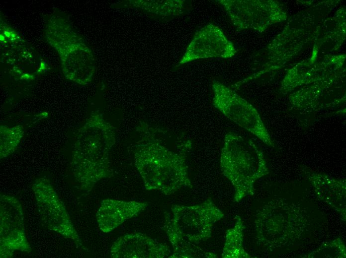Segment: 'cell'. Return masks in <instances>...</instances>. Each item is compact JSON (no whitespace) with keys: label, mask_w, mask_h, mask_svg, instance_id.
<instances>
[{"label":"cell","mask_w":346,"mask_h":258,"mask_svg":"<svg viewBox=\"0 0 346 258\" xmlns=\"http://www.w3.org/2000/svg\"><path fill=\"white\" fill-rule=\"evenodd\" d=\"M236 53L233 43L218 26L209 23L197 31L175 67L208 58L228 59Z\"/></svg>","instance_id":"10"},{"label":"cell","mask_w":346,"mask_h":258,"mask_svg":"<svg viewBox=\"0 0 346 258\" xmlns=\"http://www.w3.org/2000/svg\"><path fill=\"white\" fill-rule=\"evenodd\" d=\"M346 249L343 241L338 238L332 241L324 242L312 253L303 258H344L346 257Z\"/></svg>","instance_id":"18"},{"label":"cell","mask_w":346,"mask_h":258,"mask_svg":"<svg viewBox=\"0 0 346 258\" xmlns=\"http://www.w3.org/2000/svg\"><path fill=\"white\" fill-rule=\"evenodd\" d=\"M254 223L257 243L271 250L293 246L310 225L304 208L282 198L272 199L260 207Z\"/></svg>","instance_id":"6"},{"label":"cell","mask_w":346,"mask_h":258,"mask_svg":"<svg viewBox=\"0 0 346 258\" xmlns=\"http://www.w3.org/2000/svg\"><path fill=\"white\" fill-rule=\"evenodd\" d=\"M212 104L223 116L259 138L274 147V142L255 107L232 88L217 80L211 83Z\"/></svg>","instance_id":"7"},{"label":"cell","mask_w":346,"mask_h":258,"mask_svg":"<svg viewBox=\"0 0 346 258\" xmlns=\"http://www.w3.org/2000/svg\"><path fill=\"white\" fill-rule=\"evenodd\" d=\"M220 166L234 187L235 202L254 195L255 183L269 173L263 152L259 146L251 139L232 131L224 136Z\"/></svg>","instance_id":"5"},{"label":"cell","mask_w":346,"mask_h":258,"mask_svg":"<svg viewBox=\"0 0 346 258\" xmlns=\"http://www.w3.org/2000/svg\"><path fill=\"white\" fill-rule=\"evenodd\" d=\"M225 10L233 24L238 29L264 30L271 23V2L264 0H216Z\"/></svg>","instance_id":"11"},{"label":"cell","mask_w":346,"mask_h":258,"mask_svg":"<svg viewBox=\"0 0 346 258\" xmlns=\"http://www.w3.org/2000/svg\"><path fill=\"white\" fill-rule=\"evenodd\" d=\"M224 216L210 198L195 205H173L165 215L163 227L173 249L169 258H217L197 245L211 237L213 226Z\"/></svg>","instance_id":"3"},{"label":"cell","mask_w":346,"mask_h":258,"mask_svg":"<svg viewBox=\"0 0 346 258\" xmlns=\"http://www.w3.org/2000/svg\"><path fill=\"white\" fill-rule=\"evenodd\" d=\"M302 173L312 185L317 197L335 209L346 221V179L333 178L327 174L301 167Z\"/></svg>","instance_id":"13"},{"label":"cell","mask_w":346,"mask_h":258,"mask_svg":"<svg viewBox=\"0 0 346 258\" xmlns=\"http://www.w3.org/2000/svg\"><path fill=\"white\" fill-rule=\"evenodd\" d=\"M44 35L57 53L66 78L80 85L89 83L95 71L94 54L63 11L56 9L44 18Z\"/></svg>","instance_id":"4"},{"label":"cell","mask_w":346,"mask_h":258,"mask_svg":"<svg viewBox=\"0 0 346 258\" xmlns=\"http://www.w3.org/2000/svg\"><path fill=\"white\" fill-rule=\"evenodd\" d=\"M170 254L168 246L142 233L118 238L110 250L112 258H164L169 257Z\"/></svg>","instance_id":"12"},{"label":"cell","mask_w":346,"mask_h":258,"mask_svg":"<svg viewBox=\"0 0 346 258\" xmlns=\"http://www.w3.org/2000/svg\"><path fill=\"white\" fill-rule=\"evenodd\" d=\"M121 6L137 8L150 17L162 20H169L188 13L192 9L191 1L168 0H128Z\"/></svg>","instance_id":"15"},{"label":"cell","mask_w":346,"mask_h":258,"mask_svg":"<svg viewBox=\"0 0 346 258\" xmlns=\"http://www.w3.org/2000/svg\"><path fill=\"white\" fill-rule=\"evenodd\" d=\"M115 142L112 126L93 112L77 133L72 151V172L82 191L90 192L98 182L112 176L109 156Z\"/></svg>","instance_id":"2"},{"label":"cell","mask_w":346,"mask_h":258,"mask_svg":"<svg viewBox=\"0 0 346 258\" xmlns=\"http://www.w3.org/2000/svg\"><path fill=\"white\" fill-rule=\"evenodd\" d=\"M152 132L148 142L137 145L135 163L147 190H156L170 195L183 188H192L186 163V154L192 148L187 140L175 150L163 141L167 131Z\"/></svg>","instance_id":"1"},{"label":"cell","mask_w":346,"mask_h":258,"mask_svg":"<svg viewBox=\"0 0 346 258\" xmlns=\"http://www.w3.org/2000/svg\"><path fill=\"white\" fill-rule=\"evenodd\" d=\"M32 189L43 225L84 249L66 207L50 180L45 176L37 178L32 185Z\"/></svg>","instance_id":"8"},{"label":"cell","mask_w":346,"mask_h":258,"mask_svg":"<svg viewBox=\"0 0 346 258\" xmlns=\"http://www.w3.org/2000/svg\"><path fill=\"white\" fill-rule=\"evenodd\" d=\"M148 205L146 202L104 199L96 213L98 227L102 232L109 233L127 220L138 215Z\"/></svg>","instance_id":"14"},{"label":"cell","mask_w":346,"mask_h":258,"mask_svg":"<svg viewBox=\"0 0 346 258\" xmlns=\"http://www.w3.org/2000/svg\"><path fill=\"white\" fill-rule=\"evenodd\" d=\"M24 212L15 196L0 197V257L11 258L15 251L30 253L31 247L25 233Z\"/></svg>","instance_id":"9"},{"label":"cell","mask_w":346,"mask_h":258,"mask_svg":"<svg viewBox=\"0 0 346 258\" xmlns=\"http://www.w3.org/2000/svg\"><path fill=\"white\" fill-rule=\"evenodd\" d=\"M24 135L23 127L15 126L0 127V158L7 157L16 149Z\"/></svg>","instance_id":"17"},{"label":"cell","mask_w":346,"mask_h":258,"mask_svg":"<svg viewBox=\"0 0 346 258\" xmlns=\"http://www.w3.org/2000/svg\"><path fill=\"white\" fill-rule=\"evenodd\" d=\"M243 221L239 215L236 216L234 226L226 232L225 240L222 251L223 258H252L243 247Z\"/></svg>","instance_id":"16"}]
</instances>
